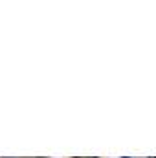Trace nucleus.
<instances>
[{"instance_id": "obj_1", "label": "nucleus", "mask_w": 156, "mask_h": 158, "mask_svg": "<svg viewBox=\"0 0 156 158\" xmlns=\"http://www.w3.org/2000/svg\"><path fill=\"white\" fill-rule=\"evenodd\" d=\"M125 158H127V156H125Z\"/></svg>"}]
</instances>
